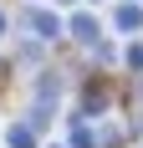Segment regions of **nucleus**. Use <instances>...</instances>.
I'll list each match as a JSON object with an SVG mask.
<instances>
[{
    "instance_id": "nucleus-2",
    "label": "nucleus",
    "mask_w": 143,
    "mask_h": 148,
    "mask_svg": "<svg viewBox=\"0 0 143 148\" xmlns=\"http://www.w3.org/2000/svg\"><path fill=\"white\" fill-rule=\"evenodd\" d=\"M31 26L41 31V36H56V21H51V15H31Z\"/></svg>"
},
{
    "instance_id": "nucleus-1",
    "label": "nucleus",
    "mask_w": 143,
    "mask_h": 148,
    "mask_svg": "<svg viewBox=\"0 0 143 148\" xmlns=\"http://www.w3.org/2000/svg\"><path fill=\"white\" fill-rule=\"evenodd\" d=\"M72 31H77V36H82V41H92V36H97V26H92V21H87V15H77V21H72Z\"/></svg>"
}]
</instances>
